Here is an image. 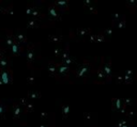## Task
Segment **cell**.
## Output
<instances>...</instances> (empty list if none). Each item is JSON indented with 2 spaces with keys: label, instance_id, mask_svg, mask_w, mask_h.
I'll use <instances>...</instances> for the list:
<instances>
[{
  "label": "cell",
  "instance_id": "obj_1",
  "mask_svg": "<svg viewBox=\"0 0 137 127\" xmlns=\"http://www.w3.org/2000/svg\"><path fill=\"white\" fill-rule=\"evenodd\" d=\"M0 81L2 84L12 83V72L8 69H0Z\"/></svg>",
  "mask_w": 137,
  "mask_h": 127
},
{
  "label": "cell",
  "instance_id": "obj_2",
  "mask_svg": "<svg viewBox=\"0 0 137 127\" xmlns=\"http://www.w3.org/2000/svg\"><path fill=\"white\" fill-rule=\"evenodd\" d=\"M91 70V67L90 65L88 64V63H84L83 65H80L77 70H76V76L79 77V78H84V77H86Z\"/></svg>",
  "mask_w": 137,
  "mask_h": 127
},
{
  "label": "cell",
  "instance_id": "obj_3",
  "mask_svg": "<svg viewBox=\"0 0 137 127\" xmlns=\"http://www.w3.org/2000/svg\"><path fill=\"white\" fill-rule=\"evenodd\" d=\"M13 37H14V40H15L19 45L27 43V37L23 32H16L15 35H13Z\"/></svg>",
  "mask_w": 137,
  "mask_h": 127
},
{
  "label": "cell",
  "instance_id": "obj_4",
  "mask_svg": "<svg viewBox=\"0 0 137 127\" xmlns=\"http://www.w3.org/2000/svg\"><path fill=\"white\" fill-rule=\"evenodd\" d=\"M48 13H49V15L52 16L53 19H61L60 18V14L58 12V9H57L56 6L50 5L48 8Z\"/></svg>",
  "mask_w": 137,
  "mask_h": 127
},
{
  "label": "cell",
  "instance_id": "obj_5",
  "mask_svg": "<svg viewBox=\"0 0 137 127\" xmlns=\"http://www.w3.org/2000/svg\"><path fill=\"white\" fill-rule=\"evenodd\" d=\"M11 51H12V55H13V56H19L20 52H21L20 45L17 43L15 40H14V43H13L12 46H11Z\"/></svg>",
  "mask_w": 137,
  "mask_h": 127
},
{
  "label": "cell",
  "instance_id": "obj_6",
  "mask_svg": "<svg viewBox=\"0 0 137 127\" xmlns=\"http://www.w3.org/2000/svg\"><path fill=\"white\" fill-rule=\"evenodd\" d=\"M27 60L28 63H31L34 60V46L33 45H29L27 49Z\"/></svg>",
  "mask_w": 137,
  "mask_h": 127
},
{
  "label": "cell",
  "instance_id": "obj_7",
  "mask_svg": "<svg viewBox=\"0 0 137 127\" xmlns=\"http://www.w3.org/2000/svg\"><path fill=\"white\" fill-rule=\"evenodd\" d=\"M57 72H58L60 75H63V76H68L69 73H70V66H67V65H63V64H60L57 67Z\"/></svg>",
  "mask_w": 137,
  "mask_h": 127
},
{
  "label": "cell",
  "instance_id": "obj_8",
  "mask_svg": "<svg viewBox=\"0 0 137 127\" xmlns=\"http://www.w3.org/2000/svg\"><path fill=\"white\" fill-rule=\"evenodd\" d=\"M48 41L52 42L53 44H58L62 41V35L61 34H53L48 37Z\"/></svg>",
  "mask_w": 137,
  "mask_h": 127
},
{
  "label": "cell",
  "instance_id": "obj_9",
  "mask_svg": "<svg viewBox=\"0 0 137 127\" xmlns=\"http://www.w3.org/2000/svg\"><path fill=\"white\" fill-rule=\"evenodd\" d=\"M55 5L58 6L59 9H61L63 11H67L69 9V6H70L69 1H67V0H62V1H56L55 2Z\"/></svg>",
  "mask_w": 137,
  "mask_h": 127
},
{
  "label": "cell",
  "instance_id": "obj_10",
  "mask_svg": "<svg viewBox=\"0 0 137 127\" xmlns=\"http://www.w3.org/2000/svg\"><path fill=\"white\" fill-rule=\"evenodd\" d=\"M20 114H21V108H20V106L18 104H15V105H14V107H13V116H14V119H15V120L19 119Z\"/></svg>",
  "mask_w": 137,
  "mask_h": 127
},
{
  "label": "cell",
  "instance_id": "obj_11",
  "mask_svg": "<svg viewBox=\"0 0 137 127\" xmlns=\"http://www.w3.org/2000/svg\"><path fill=\"white\" fill-rule=\"evenodd\" d=\"M103 72H104V74H105V76H106V78L107 77H110V75H111V62L109 61V62H107L106 64L103 66Z\"/></svg>",
  "mask_w": 137,
  "mask_h": 127
},
{
  "label": "cell",
  "instance_id": "obj_12",
  "mask_svg": "<svg viewBox=\"0 0 137 127\" xmlns=\"http://www.w3.org/2000/svg\"><path fill=\"white\" fill-rule=\"evenodd\" d=\"M90 32H91V29H89V28H79L76 31L78 37H86V35H89Z\"/></svg>",
  "mask_w": 137,
  "mask_h": 127
},
{
  "label": "cell",
  "instance_id": "obj_13",
  "mask_svg": "<svg viewBox=\"0 0 137 127\" xmlns=\"http://www.w3.org/2000/svg\"><path fill=\"white\" fill-rule=\"evenodd\" d=\"M40 97H41V93L38 92V91H29L28 92V98H30V99H38Z\"/></svg>",
  "mask_w": 137,
  "mask_h": 127
},
{
  "label": "cell",
  "instance_id": "obj_14",
  "mask_svg": "<svg viewBox=\"0 0 137 127\" xmlns=\"http://www.w3.org/2000/svg\"><path fill=\"white\" fill-rule=\"evenodd\" d=\"M40 25L38 24V22L33 18H30L29 20H28L27 23V28H29V29H32V28H39Z\"/></svg>",
  "mask_w": 137,
  "mask_h": 127
},
{
  "label": "cell",
  "instance_id": "obj_15",
  "mask_svg": "<svg viewBox=\"0 0 137 127\" xmlns=\"http://www.w3.org/2000/svg\"><path fill=\"white\" fill-rule=\"evenodd\" d=\"M9 63H10L9 62V59L6 58V57L0 59V68L6 69V68H8V66H9Z\"/></svg>",
  "mask_w": 137,
  "mask_h": 127
},
{
  "label": "cell",
  "instance_id": "obj_16",
  "mask_svg": "<svg viewBox=\"0 0 137 127\" xmlns=\"http://www.w3.org/2000/svg\"><path fill=\"white\" fill-rule=\"evenodd\" d=\"M41 15H42L41 11H40L39 9H37V8H33V10H32V12H31V15H30V16H32V17H33V19L37 20L38 18H40V17H41Z\"/></svg>",
  "mask_w": 137,
  "mask_h": 127
},
{
  "label": "cell",
  "instance_id": "obj_17",
  "mask_svg": "<svg viewBox=\"0 0 137 127\" xmlns=\"http://www.w3.org/2000/svg\"><path fill=\"white\" fill-rule=\"evenodd\" d=\"M96 78L100 79V80H104L106 78V76H105V74L103 72L102 67H99L98 68V70H96Z\"/></svg>",
  "mask_w": 137,
  "mask_h": 127
},
{
  "label": "cell",
  "instance_id": "obj_18",
  "mask_svg": "<svg viewBox=\"0 0 137 127\" xmlns=\"http://www.w3.org/2000/svg\"><path fill=\"white\" fill-rule=\"evenodd\" d=\"M70 113V106L69 105H63L62 107V115H63V119H67L68 115Z\"/></svg>",
  "mask_w": 137,
  "mask_h": 127
},
{
  "label": "cell",
  "instance_id": "obj_19",
  "mask_svg": "<svg viewBox=\"0 0 137 127\" xmlns=\"http://www.w3.org/2000/svg\"><path fill=\"white\" fill-rule=\"evenodd\" d=\"M47 70H48V73L50 75H55L57 73V67H56L55 64H53V63H49L48 67H47Z\"/></svg>",
  "mask_w": 137,
  "mask_h": 127
},
{
  "label": "cell",
  "instance_id": "obj_20",
  "mask_svg": "<svg viewBox=\"0 0 137 127\" xmlns=\"http://www.w3.org/2000/svg\"><path fill=\"white\" fill-rule=\"evenodd\" d=\"M72 63H74V59H73V58H71V57H68L67 59L62 60L61 64H63V65H67V66H69L70 64H72Z\"/></svg>",
  "mask_w": 137,
  "mask_h": 127
},
{
  "label": "cell",
  "instance_id": "obj_21",
  "mask_svg": "<svg viewBox=\"0 0 137 127\" xmlns=\"http://www.w3.org/2000/svg\"><path fill=\"white\" fill-rule=\"evenodd\" d=\"M105 41V35L104 33H99L95 35V42L96 43H101V42H104Z\"/></svg>",
  "mask_w": 137,
  "mask_h": 127
},
{
  "label": "cell",
  "instance_id": "obj_22",
  "mask_svg": "<svg viewBox=\"0 0 137 127\" xmlns=\"http://www.w3.org/2000/svg\"><path fill=\"white\" fill-rule=\"evenodd\" d=\"M114 102H115V106H116V109L120 110L122 108V101L119 99V98H115Z\"/></svg>",
  "mask_w": 137,
  "mask_h": 127
},
{
  "label": "cell",
  "instance_id": "obj_23",
  "mask_svg": "<svg viewBox=\"0 0 137 127\" xmlns=\"http://www.w3.org/2000/svg\"><path fill=\"white\" fill-rule=\"evenodd\" d=\"M123 82H125V83H132L133 82V77L125 74L123 76Z\"/></svg>",
  "mask_w": 137,
  "mask_h": 127
},
{
  "label": "cell",
  "instance_id": "obj_24",
  "mask_svg": "<svg viewBox=\"0 0 137 127\" xmlns=\"http://www.w3.org/2000/svg\"><path fill=\"white\" fill-rule=\"evenodd\" d=\"M62 50H63V49H61L60 47H56L54 49V56H55V57H60Z\"/></svg>",
  "mask_w": 137,
  "mask_h": 127
},
{
  "label": "cell",
  "instance_id": "obj_25",
  "mask_svg": "<svg viewBox=\"0 0 137 127\" xmlns=\"http://www.w3.org/2000/svg\"><path fill=\"white\" fill-rule=\"evenodd\" d=\"M13 43H14V37L10 34V35L6 37V44H8L9 46H12Z\"/></svg>",
  "mask_w": 137,
  "mask_h": 127
},
{
  "label": "cell",
  "instance_id": "obj_26",
  "mask_svg": "<svg viewBox=\"0 0 137 127\" xmlns=\"http://www.w3.org/2000/svg\"><path fill=\"white\" fill-rule=\"evenodd\" d=\"M28 103H29V102H28V101H27V98H26V97H21V98H19V101H18V105L20 104V105H21V106H23V107H24V108L26 107V105H27Z\"/></svg>",
  "mask_w": 137,
  "mask_h": 127
},
{
  "label": "cell",
  "instance_id": "obj_27",
  "mask_svg": "<svg viewBox=\"0 0 137 127\" xmlns=\"http://www.w3.org/2000/svg\"><path fill=\"white\" fill-rule=\"evenodd\" d=\"M60 57H61L62 60H64V59H67L68 57H70V53H69V50H68V49H64V50H62Z\"/></svg>",
  "mask_w": 137,
  "mask_h": 127
},
{
  "label": "cell",
  "instance_id": "obj_28",
  "mask_svg": "<svg viewBox=\"0 0 137 127\" xmlns=\"http://www.w3.org/2000/svg\"><path fill=\"white\" fill-rule=\"evenodd\" d=\"M33 108H34L33 104L29 102V103H28V104L26 105V107H25V110H26V111H28V112H30V111H32V110H33Z\"/></svg>",
  "mask_w": 137,
  "mask_h": 127
},
{
  "label": "cell",
  "instance_id": "obj_29",
  "mask_svg": "<svg viewBox=\"0 0 137 127\" xmlns=\"http://www.w3.org/2000/svg\"><path fill=\"white\" fill-rule=\"evenodd\" d=\"M88 11L90 12V13H93V14H96L98 13V11H96V8L93 4H91V5H89L88 6Z\"/></svg>",
  "mask_w": 137,
  "mask_h": 127
},
{
  "label": "cell",
  "instance_id": "obj_30",
  "mask_svg": "<svg viewBox=\"0 0 137 127\" xmlns=\"http://www.w3.org/2000/svg\"><path fill=\"white\" fill-rule=\"evenodd\" d=\"M117 26H118V28H124L125 27V19H122V20H119L118 22V24H117Z\"/></svg>",
  "mask_w": 137,
  "mask_h": 127
},
{
  "label": "cell",
  "instance_id": "obj_31",
  "mask_svg": "<svg viewBox=\"0 0 137 127\" xmlns=\"http://www.w3.org/2000/svg\"><path fill=\"white\" fill-rule=\"evenodd\" d=\"M34 81H35V79H34L33 76H29V77L27 78V83H28V84H33Z\"/></svg>",
  "mask_w": 137,
  "mask_h": 127
},
{
  "label": "cell",
  "instance_id": "obj_32",
  "mask_svg": "<svg viewBox=\"0 0 137 127\" xmlns=\"http://www.w3.org/2000/svg\"><path fill=\"white\" fill-rule=\"evenodd\" d=\"M88 37H89V41L91 42V43H94L95 42V35L94 34H89Z\"/></svg>",
  "mask_w": 137,
  "mask_h": 127
},
{
  "label": "cell",
  "instance_id": "obj_33",
  "mask_svg": "<svg viewBox=\"0 0 137 127\" xmlns=\"http://www.w3.org/2000/svg\"><path fill=\"white\" fill-rule=\"evenodd\" d=\"M5 57V50L3 48H0V59H2Z\"/></svg>",
  "mask_w": 137,
  "mask_h": 127
},
{
  "label": "cell",
  "instance_id": "obj_34",
  "mask_svg": "<svg viewBox=\"0 0 137 127\" xmlns=\"http://www.w3.org/2000/svg\"><path fill=\"white\" fill-rule=\"evenodd\" d=\"M111 33H112V29H111V28H108V29L105 30L104 35H111Z\"/></svg>",
  "mask_w": 137,
  "mask_h": 127
},
{
  "label": "cell",
  "instance_id": "obj_35",
  "mask_svg": "<svg viewBox=\"0 0 137 127\" xmlns=\"http://www.w3.org/2000/svg\"><path fill=\"white\" fill-rule=\"evenodd\" d=\"M84 117L87 120V121H90L91 117H92V114H91V113H85V114H84Z\"/></svg>",
  "mask_w": 137,
  "mask_h": 127
},
{
  "label": "cell",
  "instance_id": "obj_36",
  "mask_svg": "<svg viewBox=\"0 0 137 127\" xmlns=\"http://www.w3.org/2000/svg\"><path fill=\"white\" fill-rule=\"evenodd\" d=\"M32 10H33V8H32V6H28V8H27V10H26V14H27V15H31V12H32Z\"/></svg>",
  "mask_w": 137,
  "mask_h": 127
},
{
  "label": "cell",
  "instance_id": "obj_37",
  "mask_svg": "<svg viewBox=\"0 0 137 127\" xmlns=\"http://www.w3.org/2000/svg\"><path fill=\"white\" fill-rule=\"evenodd\" d=\"M112 17H114V20H120V14L119 13H115L112 15Z\"/></svg>",
  "mask_w": 137,
  "mask_h": 127
},
{
  "label": "cell",
  "instance_id": "obj_38",
  "mask_svg": "<svg viewBox=\"0 0 137 127\" xmlns=\"http://www.w3.org/2000/svg\"><path fill=\"white\" fill-rule=\"evenodd\" d=\"M124 126H127L126 121H121V122L118 124V127H124Z\"/></svg>",
  "mask_w": 137,
  "mask_h": 127
},
{
  "label": "cell",
  "instance_id": "obj_39",
  "mask_svg": "<svg viewBox=\"0 0 137 127\" xmlns=\"http://www.w3.org/2000/svg\"><path fill=\"white\" fill-rule=\"evenodd\" d=\"M40 116H41V119H43V120H45V119H46V117L48 116V114L46 113V112H42V113H41V115H40Z\"/></svg>",
  "mask_w": 137,
  "mask_h": 127
},
{
  "label": "cell",
  "instance_id": "obj_40",
  "mask_svg": "<svg viewBox=\"0 0 137 127\" xmlns=\"http://www.w3.org/2000/svg\"><path fill=\"white\" fill-rule=\"evenodd\" d=\"M117 82H123V76H117Z\"/></svg>",
  "mask_w": 137,
  "mask_h": 127
},
{
  "label": "cell",
  "instance_id": "obj_41",
  "mask_svg": "<svg viewBox=\"0 0 137 127\" xmlns=\"http://www.w3.org/2000/svg\"><path fill=\"white\" fill-rule=\"evenodd\" d=\"M84 4L87 5V6H89V5L92 4V2H91V0H85V1H84Z\"/></svg>",
  "mask_w": 137,
  "mask_h": 127
},
{
  "label": "cell",
  "instance_id": "obj_42",
  "mask_svg": "<svg viewBox=\"0 0 137 127\" xmlns=\"http://www.w3.org/2000/svg\"><path fill=\"white\" fill-rule=\"evenodd\" d=\"M8 12V10H6L5 8H2V6H0V14H3V13H6Z\"/></svg>",
  "mask_w": 137,
  "mask_h": 127
},
{
  "label": "cell",
  "instance_id": "obj_43",
  "mask_svg": "<svg viewBox=\"0 0 137 127\" xmlns=\"http://www.w3.org/2000/svg\"><path fill=\"white\" fill-rule=\"evenodd\" d=\"M124 102L126 103V104H125L126 106H127V105H130V106H131V105H132V104H131V103H132V101H131V99H125Z\"/></svg>",
  "mask_w": 137,
  "mask_h": 127
},
{
  "label": "cell",
  "instance_id": "obj_44",
  "mask_svg": "<svg viewBox=\"0 0 137 127\" xmlns=\"http://www.w3.org/2000/svg\"><path fill=\"white\" fill-rule=\"evenodd\" d=\"M2 111H3V108H2V106H0V114L2 113Z\"/></svg>",
  "mask_w": 137,
  "mask_h": 127
},
{
  "label": "cell",
  "instance_id": "obj_45",
  "mask_svg": "<svg viewBox=\"0 0 137 127\" xmlns=\"http://www.w3.org/2000/svg\"><path fill=\"white\" fill-rule=\"evenodd\" d=\"M39 127H47V126H45V125H43V124H41Z\"/></svg>",
  "mask_w": 137,
  "mask_h": 127
},
{
  "label": "cell",
  "instance_id": "obj_46",
  "mask_svg": "<svg viewBox=\"0 0 137 127\" xmlns=\"http://www.w3.org/2000/svg\"><path fill=\"white\" fill-rule=\"evenodd\" d=\"M124 127H128V126H124Z\"/></svg>",
  "mask_w": 137,
  "mask_h": 127
}]
</instances>
